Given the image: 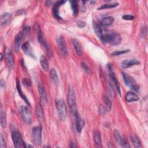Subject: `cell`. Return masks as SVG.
Segmentation results:
<instances>
[{
    "instance_id": "obj_1",
    "label": "cell",
    "mask_w": 148,
    "mask_h": 148,
    "mask_svg": "<svg viewBox=\"0 0 148 148\" xmlns=\"http://www.w3.org/2000/svg\"><path fill=\"white\" fill-rule=\"evenodd\" d=\"M100 40L104 44H108L111 45H118L122 42V37L120 34L115 32L104 33Z\"/></svg>"
},
{
    "instance_id": "obj_2",
    "label": "cell",
    "mask_w": 148,
    "mask_h": 148,
    "mask_svg": "<svg viewBox=\"0 0 148 148\" xmlns=\"http://www.w3.org/2000/svg\"><path fill=\"white\" fill-rule=\"evenodd\" d=\"M68 103L70 108L71 114L76 117L78 114L76 105V96L73 87L69 86L68 93Z\"/></svg>"
},
{
    "instance_id": "obj_3",
    "label": "cell",
    "mask_w": 148,
    "mask_h": 148,
    "mask_svg": "<svg viewBox=\"0 0 148 148\" xmlns=\"http://www.w3.org/2000/svg\"><path fill=\"white\" fill-rule=\"evenodd\" d=\"M56 103L57 112L60 120L62 121L65 120L67 114V110L65 102L63 100L59 99L56 100Z\"/></svg>"
},
{
    "instance_id": "obj_4",
    "label": "cell",
    "mask_w": 148,
    "mask_h": 148,
    "mask_svg": "<svg viewBox=\"0 0 148 148\" xmlns=\"http://www.w3.org/2000/svg\"><path fill=\"white\" fill-rule=\"evenodd\" d=\"M41 127L35 126L32 129V136L34 143L36 145H40L42 142Z\"/></svg>"
},
{
    "instance_id": "obj_5",
    "label": "cell",
    "mask_w": 148,
    "mask_h": 148,
    "mask_svg": "<svg viewBox=\"0 0 148 148\" xmlns=\"http://www.w3.org/2000/svg\"><path fill=\"white\" fill-rule=\"evenodd\" d=\"M38 41H39L40 44L46 50L48 56L49 57H52L53 56L52 51V50H51V49H50L48 43L47 42V41L44 38V36L43 34H42V32L41 31V30L38 32Z\"/></svg>"
},
{
    "instance_id": "obj_6",
    "label": "cell",
    "mask_w": 148,
    "mask_h": 148,
    "mask_svg": "<svg viewBox=\"0 0 148 148\" xmlns=\"http://www.w3.org/2000/svg\"><path fill=\"white\" fill-rule=\"evenodd\" d=\"M122 76H123L124 82L127 86H128V87H130L134 90H135V91L138 90V89H139V87L137 86L135 81L133 79V78L129 76L127 73L125 72H122Z\"/></svg>"
},
{
    "instance_id": "obj_7",
    "label": "cell",
    "mask_w": 148,
    "mask_h": 148,
    "mask_svg": "<svg viewBox=\"0 0 148 148\" xmlns=\"http://www.w3.org/2000/svg\"><path fill=\"white\" fill-rule=\"evenodd\" d=\"M12 138L15 147H26V143L24 142L22 137L19 132H13L12 134Z\"/></svg>"
},
{
    "instance_id": "obj_8",
    "label": "cell",
    "mask_w": 148,
    "mask_h": 148,
    "mask_svg": "<svg viewBox=\"0 0 148 148\" xmlns=\"http://www.w3.org/2000/svg\"><path fill=\"white\" fill-rule=\"evenodd\" d=\"M21 115L23 121L27 124H29L31 122L32 116L30 109L26 106H22L21 107Z\"/></svg>"
},
{
    "instance_id": "obj_9",
    "label": "cell",
    "mask_w": 148,
    "mask_h": 148,
    "mask_svg": "<svg viewBox=\"0 0 148 148\" xmlns=\"http://www.w3.org/2000/svg\"><path fill=\"white\" fill-rule=\"evenodd\" d=\"M108 68L109 72L110 78L111 80H112V82L114 83L115 86L116 87V90H117L118 94L121 96H122V94H121V90H120V84H119V82L118 81V80H117V79H116V77H115V73H114V70H113L112 66L111 65H110V64H108Z\"/></svg>"
},
{
    "instance_id": "obj_10",
    "label": "cell",
    "mask_w": 148,
    "mask_h": 148,
    "mask_svg": "<svg viewBox=\"0 0 148 148\" xmlns=\"http://www.w3.org/2000/svg\"><path fill=\"white\" fill-rule=\"evenodd\" d=\"M57 44L61 54L63 56H67L68 54V50L65 42V40L63 38V37L62 36L58 37L57 38Z\"/></svg>"
},
{
    "instance_id": "obj_11",
    "label": "cell",
    "mask_w": 148,
    "mask_h": 148,
    "mask_svg": "<svg viewBox=\"0 0 148 148\" xmlns=\"http://www.w3.org/2000/svg\"><path fill=\"white\" fill-rule=\"evenodd\" d=\"M140 64V61L136 59H130V60H125L121 63V67L124 68L126 69L129 67H131L133 65H138Z\"/></svg>"
},
{
    "instance_id": "obj_12",
    "label": "cell",
    "mask_w": 148,
    "mask_h": 148,
    "mask_svg": "<svg viewBox=\"0 0 148 148\" xmlns=\"http://www.w3.org/2000/svg\"><path fill=\"white\" fill-rule=\"evenodd\" d=\"M65 3H66V1H57L56 3V4L54 5V6L53 8V14L54 17L56 19H59V20H61L62 19L61 17L59 15V7L60 6H61L62 5H63Z\"/></svg>"
},
{
    "instance_id": "obj_13",
    "label": "cell",
    "mask_w": 148,
    "mask_h": 148,
    "mask_svg": "<svg viewBox=\"0 0 148 148\" xmlns=\"http://www.w3.org/2000/svg\"><path fill=\"white\" fill-rule=\"evenodd\" d=\"M5 58L7 64L9 68H12L14 65V59L11 50L9 49L5 50Z\"/></svg>"
},
{
    "instance_id": "obj_14",
    "label": "cell",
    "mask_w": 148,
    "mask_h": 148,
    "mask_svg": "<svg viewBox=\"0 0 148 148\" xmlns=\"http://www.w3.org/2000/svg\"><path fill=\"white\" fill-rule=\"evenodd\" d=\"M22 49L23 50V52L27 55L31 57L35 58L34 54L33 53L32 49L30 45V44L28 42H26L23 44V45L22 46Z\"/></svg>"
},
{
    "instance_id": "obj_15",
    "label": "cell",
    "mask_w": 148,
    "mask_h": 148,
    "mask_svg": "<svg viewBox=\"0 0 148 148\" xmlns=\"http://www.w3.org/2000/svg\"><path fill=\"white\" fill-rule=\"evenodd\" d=\"M12 15L11 13L9 12H5L3 13L1 16V18H0V22H1V26H6L8 24V23L10 22V20L11 19Z\"/></svg>"
},
{
    "instance_id": "obj_16",
    "label": "cell",
    "mask_w": 148,
    "mask_h": 148,
    "mask_svg": "<svg viewBox=\"0 0 148 148\" xmlns=\"http://www.w3.org/2000/svg\"><path fill=\"white\" fill-rule=\"evenodd\" d=\"M38 91H39L40 97H41V99L42 100V101H44L45 102L47 103L48 101L47 94H46L45 87L41 83L39 84V85H38Z\"/></svg>"
},
{
    "instance_id": "obj_17",
    "label": "cell",
    "mask_w": 148,
    "mask_h": 148,
    "mask_svg": "<svg viewBox=\"0 0 148 148\" xmlns=\"http://www.w3.org/2000/svg\"><path fill=\"white\" fill-rule=\"evenodd\" d=\"M36 114L39 121L40 122H42L44 120V114L42 107L40 104H38L36 105Z\"/></svg>"
},
{
    "instance_id": "obj_18",
    "label": "cell",
    "mask_w": 148,
    "mask_h": 148,
    "mask_svg": "<svg viewBox=\"0 0 148 148\" xmlns=\"http://www.w3.org/2000/svg\"><path fill=\"white\" fill-rule=\"evenodd\" d=\"M75 118H76V127H77V131L79 133H81L83 127L85 126V122L81 118V116L79 115V114H78Z\"/></svg>"
},
{
    "instance_id": "obj_19",
    "label": "cell",
    "mask_w": 148,
    "mask_h": 148,
    "mask_svg": "<svg viewBox=\"0 0 148 148\" xmlns=\"http://www.w3.org/2000/svg\"><path fill=\"white\" fill-rule=\"evenodd\" d=\"M72 43L73 48L75 50L78 56H81L82 54V48L80 42L76 40H72Z\"/></svg>"
},
{
    "instance_id": "obj_20",
    "label": "cell",
    "mask_w": 148,
    "mask_h": 148,
    "mask_svg": "<svg viewBox=\"0 0 148 148\" xmlns=\"http://www.w3.org/2000/svg\"><path fill=\"white\" fill-rule=\"evenodd\" d=\"M23 37V35L22 32L19 33L16 36L15 39V46H14V49L16 52H17L19 50L20 45L21 44L22 40Z\"/></svg>"
},
{
    "instance_id": "obj_21",
    "label": "cell",
    "mask_w": 148,
    "mask_h": 148,
    "mask_svg": "<svg viewBox=\"0 0 148 148\" xmlns=\"http://www.w3.org/2000/svg\"><path fill=\"white\" fill-rule=\"evenodd\" d=\"M126 100L128 102H131L134 101H137L139 100V97L137 94L134 92H128L126 95Z\"/></svg>"
},
{
    "instance_id": "obj_22",
    "label": "cell",
    "mask_w": 148,
    "mask_h": 148,
    "mask_svg": "<svg viewBox=\"0 0 148 148\" xmlns=\"http://www.w3.org/2000/svg\"><path fill=\"white\" fill-rule=\"evenodd\" d=\"M16 88H17V90L18 92V94H19V96H20V97L26 102V104H27L28 105H30V103L28 102V100H27L26 96L24 94V93L22 91V88H21V86L20 84V82L18 79H16Z\"/></svg>"
},
{
    "instance_id": "obj_23",
    "label": "cell",
    "mask_w": 148,
    "mask_h": 148,
    "mask_svg": "<svg viewBox=\"0 0 148 148\" xmlns=\"http://www.w3.org/2000/svg\"><path fill=\"white\" fill-rule=\"evenodd\" d=\"M114 17L112 16H107L105 17H104L101 22V24L103 26H110L111 24H112L114 22Z\"/></svg>"
},
{
    "instance_id": "obj_24",
    "label": "cell",
    "mask_w": 148,
    "mask_h": 148,
    "mask_svg": "<svg viewBox=\"0 0 148 148\" xmlns=\"http://www.w3.org/2000/svg\"><path fill=\"white\" fill-rule=\"evenodd\" d=\"M50 79H52L53 83L55 85H58V83H59V77H58L57 73L54 69H53V68L51 69V70L50 71Z\"/></svg>"
},
{
    "instance_id": "obj_25",
    "label": "cell",
    "mask_w": 148,
    "mask_h": 148,
    "mask_svg": "<svg viewBox=\"0 0 148 148\" xmlns=\"http://www.w3.org/2000/svg\"><path fill=\"white\" fill-rule=\"evenodd\" d=\"M70 3L72 11L73 12V16H77L79 13V7L78 2L77 1H75V0H73V1H70Z\"/></svg>"
},
{
    "instance_id": "obj_26",
    "label": "cell",
    "mask_w": 148,
    "mask_h": 148,
    "mask_svg": "<svg viewBox=\"0 0 148 148\" xmlns=\"http://www.w3.org/2000/svg\"><path fill=\"white\" fill-rule=\"evenodd\" d=\"M40 64L42 68L45 71H48L49 68V63L46 59V57L44 55L41 56V57H40Z\"/></svg>"
},
{
    "instance_id": "obj_27",
    "label": "cell",
    "mask_w": 148,
    "mask_h": 148,
    "mask_svg": "<svg viewBox=\"0 0 148 148\" xmlns=\"http://www.w3.org/2000/svg\"><path fill=\"white\" fill-rule=\"evenodd\" d=\"M93 138L94 142L98 146H101V135L98 131H94L93 133Z\"/></svg>"
},
{
    "instance_id": "obj_28",
    "label": "cell",
    "mask_w": 148,
    "mask_h": 148,
    "mask_svg": "<svg viewBox=\"0 0 148 148\" xmlns=\"http://www.w3.org/2000/svg\"><path fill=\"white\" fill-rule=\"evenodd\" d=\"M94 30H95V32H96L97 35L100 39L104 34V31H103V30H102L101 26L97 23H94Z\"/></svg>"
},
{
    "instance_id": "obj_29",
    "label": "cell",
    "mask_w": 148,
    "mask_h": 148,
    "mask_svg": "<svg viewBox=\"0 0 148 148\" xmlns=\"http://www.w3.org/2000/svg\"><path fill=\"white\" fill-rule=\"evenodd\" d=\"M0 120H1V124L2 127L5 128L7 127V118L2 108H1V113H0Z\"/></svg>"
},
{
    "instance_id": "obj_30",
    "label": "cell",
    "mask_w": 148,
    "mask_h": 148,
    "mask_svg": "<svg viewBox=\"0 0 148 148\" xmlns=\"http://www.w3.org/2000/svg\"><path fill=\"white\" fill-rule=\"evenodd\" d=\"M119 4L118 3H106L105 4L102 5L100 7H99L98 10H102L105 9H110V8H113L115 7H116L118 6Z\"/></svg>"
},
{
    "instance_id": "obj_31",
    "label": "cell",
    "mask_w": 148,
    "mask_h": 148,
    "mask_svg": "<svg viewBox=\"0 0 148 148\" xmlns=\"http://www.w3.org/2000/svg\"><path fill=\"white\" fill-rule=\"evenodd\" d=\"M131 140L134 147H141V143L139 139L135 135H132L131 136Z\"/></svg>"
},
{
    "instance_id": "obj_32",
    "label": "cell",
    "mask_w": 148,
    "mask_h": 148,
    "mask_svg": "<svg viewBox=\"0 0 148 148\" xmlns=\"http://www.w3.org/2000/svg\"><path fill=\"white\" fill-rule=\"evenodd\" d=\"M104 102L106 109L108 111H110L112 109V102H111V101L108 97H105L104 98Z\"/></svg>"
},
{
    "instance_id": "obj_33",
    "label": "cell",
    "mask_w": 148,
    "mask_h": 148,
    "mask_svg": "<svg viewBox=\"0 0 148 148\" xmlns=\"http://www.w3.org/2000/svg\"><path fill=\"white\" fill-rule=\"evenodd\" d=\"M81 67L82 69L87 73V74H91L92 73V71L90 69V68L85 63H81Z\"/></svg>"
},
{
    "instance_id": "obj_34",
    "label": "cell",
    "mask_w": 148,
    "mask_h": 148,
    "mask_svg": "<svg viewBox=\"0 0 148 148\" xmlns=\"http://www.w3.org/2000/svg\"><path fill=\"white\" fill-rule=\"evenodd\" d=\"M114 136H115V140L116 141V142H118V144L120 145L121 144V142H122V138L120 136V134L119 133V132L118 130H115L114 132Z\"/></svg>"
},
{
    "instance_id": "obj_35",
    "label": "cell",
    "mask_w": 148,
    "mask_h": 148,
    "mask_svg": "<svg viewBox=\"0 0 148 148\" xmlns=\"http://www.w3.org/2000/svg\"><path fill=\"white\" fill-rule=\"evenodd\" d=\"M130 51V50L129 49L123 50H117V51H115L111 54H112V56H119V55H122V54L128 53Z\"/></svg>"
},
{
    "instance_id": "obj_36",
    "label": "cell",
    "mask_w": 148,
    "mask_h": 148,
    "mask_svg": "<svg viewBox=\"0 0 148 148\" xmlns=\"http://www.w3.org/2000/svg\"><path fill=\"white\" fill-rule=\"evenodd\" d=\"M146 32H147V29H146V26L145 24H143V27H142L141 30V35L142 36V38H144L146 36Z\"/></svg>"
},
{
    "instance_id": "obj_37",
    "label": "cell",
    "mask_w": 148,
    "mask_h": 148,
    "mask_svg": "<svg viewBox=\"0 0 148 148\" xmlns=\"http://www.w3.org/2000/svg\"><path fill=\"white\" fill-rule=\"evenodd\" d=\"M120 145H122V146L123 147H130L126 138H122V142H121Z\"/></svg>"
},
{
    "instance_id": "obj_38",
    "label": "cell",
    "mask_w": 148,
    "mask_h": 148,
    "mask_svg": "<svg viewBox=\"0 0 148 148\" xmlns=\"http://www.w3.org/2000/svg\"><path fill=\"white\" fill-rule=\"evenodd\" d=\"M0 147H1V148L6 147L5 141L4 137L3 136L2 134H1V136H0Z\"/></svg>"
},
{
    "instance_id": "obj_39",
    "label": "cell",
    "mask_w": 148,
    "mask_h": 148,
    "mask_svg": "<svg viewBox=\"0 0 148 148\" xmlns=\"http://www.w3.org/2000/svg\"><path fill=\"white\" fill-rule=\"evenodd\" d=\"M122 19L126 20H133L135 19V17L131 15H126L123 16Z\"/></svg>"
},
{
    "instance_id": "obj_40",
    "label": "cell",
    "mask_w": 148,
    "mask_h": 148,
    "mask_svg": "<svg viewBox=\"0 0 148 148\" xmlns=\"http://www.w3.org/2000/svg\"><path fill=\"white\" fill-rule=\"evenodd\" d=\"M23 84L26 86H31V82L28 78H24L23 80Z\"/></svg>"
},
{
    "instance_id": "obj_41",
    "label": "cell",
    "mask_w": 148,
    "mask_h": 148,
    "mask_svg": "<svg viewBox=\"0 0 148 148\" xmlns=\"http://www.w3.org/2000/svg\"><path fill=\"white\" fill-rule=\"evenodd\" d=\"M30 31V27L28 26H24L23 29V36L26 35Z\"/></svg>"
},
{
    "instance_id": "obj_42",
    "label": "cell",
    "mask_w": 148,
    "mask_h": 148,
    "mask_svg": "<svg viewBox=\"0 0 148 148\" xmlns=\"http://www.w3.org/2000/svg\"><path fill=\"white\" fill-rule=\"evenodd\" d=\"M77 26H78L79 28H84V27H86V23L85 22L79 20V21H78V22H77Z\"/></svg>"
},
{
    "instance_id": "obj_43",
    "label": "cell",
    "mask_w": 148,
    "mask_h": 148,
    "mask_svg": "<svg viewBox=\"0 0 148 148\" xmlns=\"http://www.w3.org/2000/svg\"><path fill=\"white\" fill-rule=\"evenodd\" d=\"M99 112L101 115H104L105 114V109L102 105H100L99 107Z\"/></svg>"
},
{
    "instance_id": "obj_44",
    "label": "cell",
    "mask_w": 148,
    "mask_h": 148,
    "mask_svg": "<svg viewBox=\"0 0 148 148\" xmlns=\"http://www.w3.org/2000/svg\"><path fill=\"white\" fill-rule=\"evenodd\" d=\"M69 146H70L71 147H78L77 143H76V142H75L74 141H71Z\"/></svg>"
},
{
    "instance_id": "obj_45",
    "label": "cell",
    "mask_w": 148,
    "mask_h": 148,
    "mask_svg": "<svg viewBox=\"0 0 148 148\" xmlns=\"http://www.w3.org/2000/svg\"><path fill=\"white\" fill-rule=\"evenodd\" d=\"M53 2L52 1H46L45 2V5H46V7H49L51 6V5L53 4Z\"/></svg>"
},
{
    "instance_id": "obj_46",
    "label": "cell",
    "mask_w": 148,
    "mask_h": 148,
    "mask_svg": "<svg viewBox=\"0 0 148 148\" xmlns=\"http://www.w3.org/2000/svg\"><path fill=\"white\" fill-rule=\"evenodd\" d=\"M4 81H3V80H1V87H2V88H3L4 87Z\"/></svg>"
},
{
    "instance_id": "obj_47",
    "label": "cell",
    "mask_w": 148,
    "mask_h": 148,
    "mask_svg": "<svg viewBox=\"0 0 148 148\" xmlns=\"http://www.w3.org/2000/svg\"><path fill=\"white\" fill-rule=\"evenodd\" d=\"M3 60V54H1V61Z\"/></svg>"
},
{
    "instance_id": "obj_48",
    "label": "cell",
    "mask_w": 148,
    "mask_h": 148,
    "mask_svg": "<svg viewBox=\"0 0 148 148\" xmlns=\"http://www.w3.org/2000/svg\"><path fill=\"white\" fill-rule=\"evenodd\" d=\"M90 3H91V4H94V3H96V2H95V1H91V2H90Z\"/></svg>"
}]
</instances>
